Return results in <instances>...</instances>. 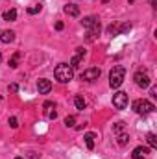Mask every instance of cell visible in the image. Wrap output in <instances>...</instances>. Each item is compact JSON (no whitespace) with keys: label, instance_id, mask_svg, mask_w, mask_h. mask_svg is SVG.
I'll use <instances>...</instances> for the list:
<instances>
[{"label":"cell","instance_id":"d6a6232c","mask_svg":"<svg viewBox=\"0 0 157 159\" xmlns=\"http://www.w3.org/2000/svg\"><path fill=\"white\" fill-rule=\"evenodd\" d=\"M0 102H2V96H0Z\"/></svg>","mask_w":157,"mask_h":159},{"label":"cell","instance_id":"484cf974","mask_svg":"<svg viewBox=\"0 0 157 159\" xmlns=\"http://www.w3.org/2000/svg\"><path fill=\"white\" fill-rule=\"evenodd\" d=\"M9 91H11V93H17V91H19V85H17V83H11V85H9Z\"/></svg>","mask_w":157,"mask_h":159},{"label":"cell","instance_id":"4316f807","mask_svg":"<svg viewBox=\"0 0 157 159\" xmlns=\"http://www.w3.org/2000/svg\"><path fill=\"white\" fill-rule=\"evenodd\" d=\"M150 96H152V98H157V87H152V89H150Z\"/></svg>","mask_w":157,"mask_h":159},{"label":"cell","instance_id":"4dcf8cb0","mask_svg":"<svg viewBox=\"0 0 157 159\" xmlns=\"http://www.w3.org/2000/svg\"><path fill=\"white\" fill-rule=\"evenodd\" d=\"M15 159H24V157H15Z\"/></svg>","mask_w":157,"mask_h":159},{"label":"cell","instance_id":"f546056e","mask_svg":"<svg viewBox=\"0 0 157 159\" xmlns=\"http://www.w3.org/2000/svg\"><path fill=\"white\" fill-rule=\"evenodd\" d=\"M107 2H109V0H104V4H107Z\"/></svg>","mask_w":157,"mask_h":159},{"label":"cell","instance_id":"5bb4252c","mask_svg":"<svg viewBox=\"0 0 157 159\" xmlns=\"http://www.w3.org/2000/svg\"><path fill=\"white\" fill-rule=\"evenodd\" d=\"M74 106H76V109H79V111H83V109H85V106H87V102H85V100H83V96H76V98H74Z\"/></svg>","mask_w":157,"mask_h":159},{"label":"cell","instance_id":"1f68e13d","mask_svg":"<svg viewBox=\"0 0 157 159\" xmlns=\"http://www.w3.org/2000/svg\"><path fill=\"white\" fill-rule=\"evenodd\" d=\"M0 61H2V54H0Z\"/></svg>","mask_w":157,"mask_h":159},{"label":"cell","instance_id":"6da1fadb","mask_svg":"<svg viewBox=\"0 0 157 159\" xmlns=\"http://www.w3.org/2000/svg\"><path fill=\"white\" fill-rule=\"evenodd\" d=\"M54 76H56L57 81H61V83H69L70 80L74 78V69L70 65H67V63H59L54 69Z\"/></svg>","mask_w":157,"mask_h":159},{"label":"cell","instance_id":"f1b7e54d","mask_svg":"<svg viewBox=\"0 0 157 159\" xmlns=\"http://www.w3.org/2000/svg\"><path fill=\"white\" fill-rule=\"evenodd\" d=\"M150 6L152 7H157V0H150Z\"/></svg>","mask_w":157,"mask_h":159},{"label":"cell","instance_id":"44dd1931","mask_svg":"<svg viewBox=\"0 0 157 159\" xmlns=\"http://www.w3.org/2000/svg\"><path fill=\"white\" fill-rule=\"evenodd\" d=\"M129 30H131V24H129V22H124V24L118 26V34H126V32H129Z\"/></svg>","mask_w":157,"mask_h":159},{"label":"cell","instance_id":"9c48e42d","mask_svg":"<svg viewBox=\"0 0 157 159\" xmlns=\"http://www.w3.org/2000/svg\"><path fill=\"white\" fill-rule=\"evenodd\" d=\"M37 89H39L41 94H48V93L52 91V83H50V80L41 78L39 81H37Z\"/></svg>","mask_w":157,"mask_h":159},{"label":"cell","instance_id":"52a82bcc","mask_svg":"<svg viewBox=\"0 0 157 159\" xmlns=\"http://www.w3.org/2000/svg\"><path fill=\"white\" fill-rule=\"evenodd\" d=\"M81 24H83V28H87V30H100V28H102V26H100V20H98L96 17H83Z\"/></svg>","mask_w":157,"mask_h":159},{"label":"cell","instance_id":"9a60e30c","mask_svg":"<svg viewBox=\"0 0 157 159\" xmlns=\"http://www.w3.org/2000/svg\"><path fill=\"white\" fill-rule=\"evenodd\" d=\"M19 57H20L19 52H15V54L9 57V67H11V69H17V65H19Z\"/></svg>","mask_w":157,"mask_h":159},{"label":"cell","instance_id":"7c38bea8","mask_svg":"<svg viewBox=\"0 0 157 159\" xmlns=\"http://www.w3.org/2000/svg\"><path fill=\"white\" fill-rule=\"evenodd\" d=\"M63 9H65V13H67V15H70V17H78V15H79V7L76 6V4H67Z\"/></svg>","mask_w":157,"mask_h":159},{"label":"cell","instance_id":"cb8c5ba5","mask_svg":"<svg viewBox=\"0 0 157 159\" xmlns=\"http://www.w3.org/2000/svg\"><path fill=\"white\" fill-rule=\"evenodd\" d=\"M43 107H44V111H46V113H50L56 106H54V102H44V106H43Z\"/></svg>","mask_w":157,"mask_h":159},{"label":"cell","instance_id":"603a6c76","mask_svg":"<svg viewBox=\"0 0 157 159\" xmlns=\"http://www.w3.org/2000/svg\"><path fill=\"white\" fill-rule=\"evenodd\" d=\"M107 34H109V35H118V28H117V24H111V26L107 28Z\"/></svg>","mask_w":157,"mask_h":159},{"label":"cell","instance_id":"83f0119b","mask_svg":"<svg viewBox=\"0 0 157 159\" xmlns=\"http://www.w3.org/2000/svg\"><path fill=\"white\" fill-rule=\"evenodd\" d=\"M56 30H63V22H61V20L56 22Z\"/></svg>","mask_w":157,"mask_h":159},{"label":"cell","instance_id":"277c9868","mask_svg":"<svg viewBox=\"0 0 157 159\" xmlns=\"http://www.w3.org/2000/svg\"><path fill=\"white\" fill-rule=\"evenodd\" d=\"M128 102H129L128 93L118 91V93H115V94H113V106H115L117 109H126V107H128Z\"/></svg>","mask_w":157,"mask_h":159},{"label":"cell","instance_id":"e0dca14e","mask_svg":"<svg viewBox=\"0 0 157 159\" xmlns=\"http://www.w3.org/2000/svg\"><path fill=\"white\" fill-rule=\"evenodd\" d=\"M118 137V144H120V146H126V144H128V143H129V135H128V133H120V135H117Z\"/></svg>","mask_w":157,"mask_h":159},{"label":"cell","instance_id":"4fadbf2b","mask_svg":"<svg viewBox=\"0 0 157 159\" xmlns=\"http://www.w3.org/2000/svg\"><path fill=\"white\" fill-rule=\"evenodd\" d=\"M85 144H87V148L89 150H94V139H96V135L92 133V131H89V133H85Z\"/></svg>","mask_w":157,"mask_h":159},{"label":"cell","instance_id":"30bf717a","mask_svg":"<svg viewBox=\"0 0 157 159\" xmlns=\"http://www.w3.org/2000/svg\"><path fill=\"white\" fill-rule=\"evenodd\" d=\"M150 154V150L146 146H137L133 152H131V157L133 159H146V156Z\"/></svg>","mask_w":157,"mask_h":159},{"label":"cell","instance_id":"2e32d148","mask_svg":"<svg viewBox=\"0 0 157 159\" xmlns=\"http://www.w3.org/2000/svg\"><path fill=\"white\" fill-rule=\"evenodd\" d=\"M124 129H126V124H124V122H117V124L113 126V133H115V135L124 133Z\"/></svg>","mask_w":157,"mask_h":159},{"label":"cell","instance_id":"7402d4cb","mask_svg":"<svg viewBox=\"0 0 157 159\" xmlns=\"http://www.w3.org/2000/svg\"><path fill=\"white\" fill-rule=\"evenodd\" d=\"M74 122H76V117L69 115V117L65 119V126H67V128H74Z\"/></svg>","mask_w":157,"mask_h":159},{"label":"cell","instance_id":"7a4b0ae2","mask_svg":"<svg viewBox=\"0 0 157 159\" xmlns=\"http://www.w3.org/2000/svg\"><path fill=\"white\" fill-rule=\"evenodd\" d=\"M124 76H126V69L122 65H115L111 69V72H109V85H111V89H118L122 85V81H124Z\"/></svg>","mask_w":157,"mask_h":159},{"label":"cell","instance_id":"ba28073f","mask_svg":"<svg viewBox=\"0 0 157 159\" xmlns=\"http://www.w3.org/2000/svg\"><path fill=\"white\" fill-rule=\"evenodd\" d=\"M83 57H85V48H76V54H74L72 59H70V67H72V69L79 67V63H81Z\"/></svg>","mask_w":157,"mask_h":159},{"label":"cell","instance_id":"ac0fdd59","mask_svg":"<svg viewBox=\"0 0 157 159\" xmlns=\"http://www.w3.org/2000/svg\"><path fill=\"white\" fill-rule=\"evenodd\" d=\"M4 19H6V20H15V19H17V9H7V11L4 13Z\"/></svg>","mask_w":157,"mask_h":159},{"label":"cell","instance_id":"ffe728a7","mask_svg":"<svg viewBox=\"0 0 157 159\" xmlns=\"http://www.w3.org/2000/svg\"><path fill=\"white\" fill-rule=\"evenodd\" d=\"M41 9H43V6H41V4H35V6H32V7H28L26 11H28V15H35V13H39Z\"/></svg>","mask_w":157,"mask_h":159},{"label":"cell","instance_id":"d6986e66","mask_svg":"<svg viewBox=\"0 0 157 159\" xmlns=\"http://www.w3.org/2000/svg\"><path fill=\"white\" fill-rule=\"evenodd\" d=\"M146 141H148V144H150L152 148H157V137H155V133H148V135H146Z\"/></svg>","mask_w":157,"mask_h":159},{"label":"cell","instance_id":"8fae6325","mask_svg":"<svg viewBox=\"0 0 157 159\" xmlns=\"http://www.w3.org/2000/svg\"><path fill=\"white\" fill-rule=\"evenodd\" d=\"M13 39H15V32H11V30L0 32V41H2L4 44H9V43H13Z\"/></svg>","mask_w":157,"mask_h":159},{"label":"cell","instance_id":"3957f363","mask_svg":"<svg viewBox=\"0 0 157 159\" xmlns=\"http://www.w3.org/2000/svg\"><path fill=\"white\" fill-rule=\"evenodd\" d=\"M154 109H155V106H154L150 100L141 98V100H135V102H133V111H135L137 115H148V113H152Z\"/></svg>","mask_w":157,"mask_h":159},{"label":"cell","instance_id":"d4e9b609","mask_svg":"<svg viewBox=\"0 0 157 159\" xmlns=\"http://www.w3.org/2000/svg\"><path fill=\"white\" fill-rule=\"evenodd\" d=\"M9 126H11L13 129H15V128L19 126V124H17V119H15V117H11V119H9Z\"/></svg>","mask_w":157,"mask_h":159},{"label":"cell","instance_id":"8992f818","mask_svg":"<svg viewBox=\"0 0 157 159\" xmlns=\"http://www.w3.org/2000/svg\"><path fill=\"white\" fill-rule=\"evenodd\" d=\"M100 74H102V70L98 67H91V69H87V70L81 72V80L83 81H94V80L100 78Z\"/></svg>","mask_w":157,"mask_h":159},{"label":"cell","instance_id":"5b68a950","mask_svg":"<svg viewBox=\"0 0 157 159\" xmlns=\"http://www.w3.org/2000/svg\"><path fill=\"white\" fill-rule=\"evenodd\" d=\"M133 80H135V83H137L139 87H142V89L150 87V83H152V80H150V76H148V72H144V70H137L135 76H133Z\"/></svg>","mask_w":157,"mask_h":159}]
</instances>
